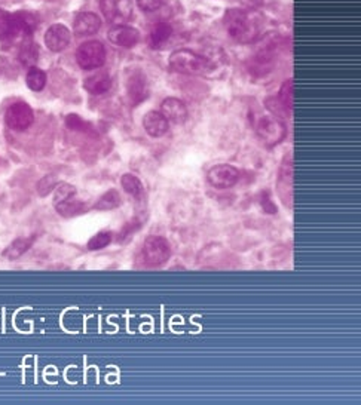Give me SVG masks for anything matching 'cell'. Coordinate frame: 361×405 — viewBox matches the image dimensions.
<instances>
[{
	"label": "cell",
	"mask_w": 361,
	"mask_h": 405,
	"mask_svg": "<svg viewBox=\"0 0 361 405\" xmlns=\"http://www.w3.org/2000/svg\"><path fill=\"white\" fill-rule=\"evenodd\" d=\"M223 23L228 33L241 43H250L257 39L262 30L263 18L254 11L246 9H229L225 14Z\"/></svg>",
	"instance_id": "obj_1"
},
{
	"label": "cell",
	"mask_w": 361,
	"mask_h": 405,
	"mask_svg": "<svg viewBox=\"0 0 361 405\" xmlns=\"http://www.w3.org/2000/svg\"><path fill=\"white\" fill-rule=\"evenodd\" d=\"M169 67L174 72L185 75H198L210 70V61L205 57L199 55L189 49H178L169 55Z\"/></svg>",
	"instance_id": "obj_2"
},
{
	"label": "cell",
	"mask_w": 361,
	"mask_h": 405,
	"mask_svg": "<svg viewBox=\"0 0 361 405\" xmlns=\"http://www.w3.org/2000/svg\"><path fill=\"white\" fill-rule=\"evenodd\" d=\"M142 254L147 266L158 268V266L164 264L172 257V245L165 238H160V236H149L143 244Z\"/></svg>",
	"instance_id": "obj_3"
},
{
	"label": "cell",
	"mask_w": 361,
	"mask_h": 405,
	"mask_svg": "<svg viewBox=\"0 0 361 405\" xmlns=\"http://www.w3.org/2000/svg\"><path fill=\"white\" fill-rule=\"evenodd\" d=\"M76 60L84 70H95V68H100L106 63V49L102 42H85L79 46Z\"/></svg>",
	"instance_id": "obj_4"
},
{
	"label": "cell",
	"mask_w": 361,
	"mask_h": 405,
	"mask_svg": "<svg viewBox=\"0 0 361 405\" xmlns=\"http://www.w3.org/2000/svg\"><path fill=\"white\" fill-rule=\"evenodd\" d=\"M257 134L268 146L279 144L287 135V126L275 116H263L257 122Z\"/></svg>",
	"instance_id": "obj_5"
},
{
	"label": "cell",
	"mask_w": 361,
	"mask_h": 405,
	"mask_svg": "<svg viewBox=\"0 0 361 405\" xmlns=\"http://www.w3.org/2000/svg\"><path fill=\"white\" fill-rule=\"evenodd\" d=\"M5 121L11 130L26 131L27 128L33 124L35 115H33L32 107H30L27 103L18 101L8 107Z\"/></svg>",
	"instance_id": "obj_6"
},
{
	"label": "cell",
	"mask_w": 361,
	"mask_h": 405,
	"mask_svg": "<svg viewBox=\"0 0 361 405\" xmlns=\"http://www.w3.org/2000/svg\"><path fill=\"white\" fill-rule=\"evenodd\" d=\"M207 180L214 189H230V187H234L239 181V171L232 165H216L208 171Z\"/></svg>",
	"instance_id": "obj_7"
},
{
	"label": "cell",
	"mask_w": 361,
	"mask_h": 405,
	"mask_svg": "<svg viewBox=\"0 0 361 405\" xmlns=\"http://www.w3.org/2000/svg\"><path fill=\"white\" fill-rule=\"evenodd\" d=\"M102 12L113 24L127 23L133 14L131 0H102Z\"/></svg>",
	"instance_id": "obj_8"
},
{
	"label": "cell",
	"mask_w": 361,
	"mask_h": 405,
	"mask_svg": "<svg viewBox=\"0 0 361 405\" xmlns=\"http://www.w3.org/2000/svg\"><path fill=\"white\" fill-rule=\"evenodd\" d=\"M72 41V33L63 24H54L48 28L45 34V43L53 52H62Z\"/></svg>",
	"instance_id": "obj_9"
},
{
	"label": "cell",
	"mask_w": 361,
	"mask_h": 405,
	"mask_svg": "<svg viewBox=\"0 0 361 405\" xmlns=\"http://www.w3.org/2000/svg\"><path fill=\"white\" fill-rule=\"evenodd\" d=\"M293 168H292V156H288L287 162H283V166L279 170V179H278V195L281 201H284L287 206H292L293 201Z\"/></svg>",
	"instance_id": "obj_10"
},
{
	"label": "cell",
	"mask_w": 361,
	"mask_h": 405,
	"mask_svg": "<svg viewBox=\"0 0 361 405\" xmlns=\"http://www.w3.org/2000/svg\"><path fill=\"white\" fill-rule=\"evenodd\" d=\"M160 113L165 116L168 122H173L176 125H182L187 121V107L186 104L178 100V98H167L165 101L160 104Z\"/></svg>",
	"instance_id": "obj_11"
},
{
	"label": "cell",
	"mask_w": 361,
	"mask_h": 405,
	"mask_svg": "<svg viewBox=\"0 0 361 405\" xmlns=\"http://www.w3.org/2000/svg\"><path fill=\"white\" fill-rule=\"evenodd\" d=\"M109 41L122 48H133L140 41V33L129 26H115L109 30Z\"/></svg>",
	"instance_id": "obj_12"
},
{
	"label": "cell",
	"mask_w": 361,
	"mask_h": 405,
	"mask_svg": "<svg viewBox=\"0 0 361 405\" xmlns=\"http://www.w3.org/2000/svg\"><path fill=\"white\" fill-rule=\"evenodd\" d=\"M149 94L146 76L142 72H136L128 79V97L133 104H138L146 100Z\"/></svg>",
	"instance_id": "obj_13"
},
{
	"label": "cell",
	"mask_w": 361,
	"mask_h": 405,
	"mask_svg": "<svg viewBox=\"0 0 361 405\" xmlns=\"http://www.w3.org/2000/svg\"><path fill=\"white\" fill-rule=\"evenodd\" d=\"M73 27L77 36H93L102 27V19L93 12H82L76 17Z\"/></svg>",
	"instance_id": "obj_14"
},
{
	"label": "cell",
	"mask_w": 361,
	"mask_h": 405,
	"mask_svg": "<svg viewBox=\"0 0 361 405\" xmlns=\"http://www.w3.org/2000/svg\"><path fill=\"white\" fill-rule=\"evenodd\" d=\"M14 36H30L37 28V17L32 12L12 14Z\"/></svg>",
	"instance_id": "obj_15"
},
{
	"label": "cell",
	"mask_w": 361,
	"mask_h": 405,
	"mask_svg": "<svg viewBox=\"0 0 361 405\" xmlns=\"http://www.w3.org/2000/svg\"><path fill=\"white\" fill-rule=\"evenodd\" d=\"M143 126L150 137L158 138L167 134L169 122L160 112H149L143 117Z\"/></svg>",
	"instance_id": "obj_16"
},
{
	"label": "cell",
	"mask_w": 361,
	"mask_h": 405,
	"mask_svg": "<svg viewBox=\"0 0 361 405\" xmlns=\"http://www.w3.org/2000/svg\"><path fill=\"white\" fill-rule=\"evenodd\" d=\"M110 86H112V79H110V76L104 72L94 73L86 77L84 82L85 90L93 95H102L107 92L110 90Z\"/></svg>",
	"instance_id": "obj_17"
},
{
	"label": "cell",
	"mask_w": 361,
	"mask_h": 405,
	"mask_svg": "<svg viewBox=\"0 0 361 405\" xmlns=\"http://www.w3.org/2000/svg\"><path fill=\"white\" fill-rule=\"evenodd\" d=\"M173 34V27L168 23H158L149 34V46L152 49H160Z\"/></svg>",
	"instance_id": "obj_18"
},
{
	"label": "cell",
	"mask_w": 361,
	"mask_h": 405,
	"mask_svg": "<svg viewBox=\"0 0 361 405\" xmlns=\"http://www.w3.org/2000/svg\"><path fill=\"white\" fill-rule=\"evenodd\" d=\"M33 242H35V236H30V238H18L8 246V248L3 253V255L9 260L19 259V257H21L23 254H26L30 248H32Z\"/></svg>",
	"instance_id": "obj_19"
},
{
	"label": "cell",
	"mask_w": 361,
	"mask_h": 405,
	"mask_svg": "<svg viewBox=\"0 0 361 405\" xmlns=\"http://www.w3.org/2000/svg\"><path fill=\"white\" fill-rule=\"evenodd\" d=\"M122 204V197H120L119 192L112 189L106 192L100 199L95 202L94 205V210L97 211H110V210H115L118 206H120Z\"/></svg>",
	"instance_id": "obj_20"
},
{
	"label": "cell",
	"mask_w": 361,
	"mask_h": 405,
	"mask_svg": "<svg viewBox=\"0 0 361 405\" xmlns=\"http://www.w3.org/2000/svg\"><path fill=\"white\" fill-rule=\"evenodd\" d=\"M120 184H122L124 190L131 195L136 199H142L145 195V187L134 174H124L122 179H120Z\"/></svg>",
	"instance_id": "obj_21"
},
{
	"label": "cell",
	"mask_w": 361,
	"mask_h": 405,
	"mask_svg": "<svg viewBox=\"0 0 361 405\" xmlns=\"http://www.w3.org/2000/svg\"><path fill=\"white\" fill-rule=\"evenodd\" d=\"M26 82L30 90L39 92L42 91L46 85V75L44 70H40V68L37 67H30V70L27 72V76H26Z\"/></svg>",
	"instance_id": "obj_22"
},
{
	"label": "cell",
	"mask_w": 361,
	"mask_h": 405,
	"mask_svg": "<svg viewBox=\"0 0 361 405\" xmlns=\"http://www.w3.org/2000/svg\"><path fill=\"white\" fill-rule=\"evenodd\" d=\"M55 210L64 217H72V215H76L79 213L85 211V204L82 201L76 199V195H75V196L70 197V199H67L62 204H57Z\"/></svg>",
	"instance_id": "obj_23"
},
{
	"label": "cell",
	"mask_w": 361,
	"mask_h": 405,
	"mask_svg": "<svg viewBox=\"0 0 361 405\" xmlns=\"http://www.w3.org/2000/svg\"><path fill=\"white\" fill-rule=\"evenodd\" d=\"M278 101L284 106L288 115H292L293 110V81L292 79H287V81L283 83L278 94Z\"/></svg>",
	"instance_id": "obj_24"
},
{
	"label": "cell",
	"mask_w": 361,
	"mask_h": 405,
	"mask_svg": "<svg viewBox=\"0 0 361 405\" xmlns=\"http://www.w3.org/2000/svg\"><path fill=\"white\" fill-rule=\"evenodd\" d=\"M19 61L21 64L27 66V67H35L37 58H39V49L36 45L33 43H27L21 48V51H19Z\"/></svg>",
	"instance_id": "obj_25"
},
{
	"label": "cell",
	"mask_w": 361,
	"mask_h": 405,
	"mask_svg": "<svg viewBox=\"0 0 361 405\" xmlns=\"http://www.w3.org/2000/svg\"><path fill=\"white\" fill-rule=\"evenodd\" d=\"M112 239H113L112 232H100L88 241L86 246H88L89 251H98V250L106 248L107 245H110Z\"/></svg>",
	"instance_id": "obj_26"
},
{
	"label": "cell",
	"mask_w": 361,
	"mask_h": 405,
	"mask_svg": "<svg viewBox=\"0 0 361 405\" xmlns=\"http://www.w3.org/2000/svg\"><path fill=\"white\" fill-rule=\"evenodd\" d=\"M14 36L12 28V14H8L3 9H0V39H11Z\"/></svg>",
	"instance_id": "obj_27"
},
{
	"label": "cell",
	"mask_w": 361,
	"mask_h": 405,
	"mask_svg": "<svg viewBox=\"0 0 361 405\" xmlns=\"http://www.w3.org/2000/svg\"><path fill=\"white\" fill-rule=\"evenodd\" d=\"M54 190H55V195H54V204L55 205L57 204H62V202L70 199V197L76 195L75 187L70 186V184H66V183L59 184L58 187H55Z\"/></svg>",
	"instance_id": "obj_28"
},
{
	"label": "cell",
	"mask_w": 361,
	"mask_h": 405,
	"mask_svg": "<svg viewBox=\"0 0 361 405\" xmlns=\"http://www.w3.org/2000/svg\"><path fill=\"white\" fill-rule=\"evenodd\" d=\"M66 125L67 128L73 131H80V132H85L89 130V124L85 122L82 117H79L77 115H68L66 117Z\"/></svg>",
	"instance_id": "obj_29"
},
{
	"label": "cell",
	"mask_w": 361,
	"mask_h": 405,
	"mask_svg": "<svg viewBox=\"0 0 361 405\" xmlns=\"http://www.w3.org/2000/svg\"><path fill=\"white\" fill-rule=\"evenodd\" d=\"M55 187H57V180L54 179L53 175H46V177H44L42 180L39 181V184H37V193L40 196H46V195L51 193L55 189Z\"/></svg>",
	"instance_id": "obj_30"
},
{
	"label": "cell",
	"mask_w": 361,
	"mask_h": 405,
	"mask_svg": "<svg viewBox=\"0 0 361 405\" xmlns=\"http://www.w3.org/2000/svg\"><path fill=\"white\" fill-rule=\"evenodd\" d=\"M140 227H142V223H140L138 220H133L131 223H127L124 226V229L120 230V233H119V241L124 242V241L131 239V236L140 229Z\"/></svg>",
	"instance_id": "obj_31"
},
{
	"label": "cell",
	"mask_w": 361,
	"mask_h": 405,
	"mask_svg": "<svg viewBox=\"0 0 361 405\" xmlns=\"http://www.w3.org/2000/svg\"><path fill=\"white\" fill-rule=\"evenodd\" d=\"M137 2H138V6L146 12L156 11V9L163 5V0H137Z\"/></svg>",
	"instance_id": "obj_32"
},
{
	"label": "cell",
	"mask_w": 361,
	"mask_h": 405,
	"mask_svg": "<svg viewBox=\"0 0 361 405\" xmlns=\"http://www.w3.org/2000/svg\"><path fill=\"white\" fill-rule=\"evenodd\" d=\"M260 204H262V208L268 213V214H275L277 213V206L275 204L270 201V196L268 192H263L262 197H260Z\"/></svg>",
	"instance_id": "obj_33"
}]
</instances>
